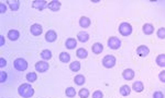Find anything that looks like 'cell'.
<instances>
[{"label": "cell", "instance_id": "1", "mask_svg": "<svg viewBox=\"0 0 165 98\" xmlns=\"http://www.w3.org/2000/svg\"><path fill=\"white\" fill-rule=\"evenodd\" d=\"M18 94L23 98H30L34 95V89L30 84H21L18 87Z\"/></svg>", "mask_w": 165, "mask_h": 98}, {"label": "cell", "instance_id": "2", "mask_svg": "<svg viewBox=\"0 0 165 98\" xmlns=\"http://www.w3.org/2000/svg\"><path fill=\"white\" fill-rule=\"evenodd\" d=\"M132 25L130 23H127V22H123L119 25V33L122 35V36H130L132 34Z\"/></svg>", "mask_w": 165, "mask_h": 98}, {"label": "cell", "instance_id": "3", "mask_svg": "<svg viewBox=\"0 0 165 98\" xmlns=\"http://www.w3.org/2000/svg\"><path fill=\"white\" fill-rule=\"evenodd\" d=\"M13 67L16 68L18 71H26L28 69V62L22 58H18L13 61Z\"/></svg>", "mask_w": 165, "mask_h": 98}, {"label": "cell", "instance_id": "4", "mask_svg": "<svg viewBox=\"0 0 165 98\" xmlns=\"http://www.w3.org/2000/svg\"><path fill=\"white\" fill-rule=\"evenodd\" d=\"M108 47H109L110 49H112V50H117V49H119L121 47V40L118 38V37L116 36H112L110 37L109 39H108Z\"/></svg>", "mask_w": 165, "mask_h": 98}, {"label": "cell", "instance_id": "5", "mask_svg": "<svg viewBox=\"0 0 165 98\" xmlns=\"http://www.w3.org/2000/svg\"><path fill=\"white\" fill-rule=\"evenodd\" d=\"M102 65L105 68H107V69L113 68L116 65V58L113 56H110V54L104 57V59H102Z\"/></svg>", "mask_w": 165, "mask_h": 98}, {"label": "cell", "instance_id": "6", "mask_svg": "<svg viewBox=\"0 0 165 98\" xmlns=\"http://www.w3.org/2000/svg\"><path fill=\"white\" fill-rule=\"evenodd\" d=\"M49 68H50V65L46 61H39L35 63V70L40 73L46 72L47 70H49Z\"/></svg>", "mask_w": 165, "mask_h": 98}, {"label": "cell", "instance_id": "7", "mask_svg": "<svg viewBox=\"0 0 165 98\" xmlns=\"http://www.w3.org/2000/svg\"><path fill=\"white\" fill-rule=\"evenodd\" d=\"M30 32H31V34L33 36H40L43 32V27H42V25L35 23V24H33V25H31Z\"/></svg>", "mask_w": 165, "mask_h": 98}, {"label": "cell", "instance_id": "8", "mask_svg": "<svg viewBox=\"0 0 165 98\" xmlns=\"http://www.w3.org/2000/svg\"><path fill=\"white\" fill-rule=\"evenodd\" d=\"M47 5H49V3H47V1H45V0H35V1L32 2V8L42 11Z\"/></svg>", "mask_w": 165, "mask_h": 98}, {"label": "cell", "instance_id": "9", "mask_svg": "<svg viewBox=\"0 0 165 98\" xmlns=\"http://www.w3.org/2000/svg\"><path fill=\"white\" fill-rule=\"evenodd\" d=\"M136 54H139L140 57H147V54H150L149 47L145 46V45H141V46H139L138 49H136Z\"/></svg>", "mask_w": 165, "mask_h": 98}, {"label": "cell", "instance_id": "10", "mask_svg": "<svg viewBox=\"0 0 165 98\" xmlns=\"http://www.w3.org/2000/svg\"><path fill=\"white\" fill-rule=\"evenodd\" d=\"M45 39L49 43H54L57 39V34H56L55 31H53V30H50V31H47L46 34H45Z\"/></svg>", "mask_w": 165, "mask_h": 98}, {"label": "cell", "instance_id": "11", "mask_svg": "<svg viewBox=\"0 0 165 98\" xmlns=\"http://www.w3.org/2000/svg\"><path fill=\"white\" fill-rule=\"evenodd\" d=\"M134 71L132 69H126L122 72V78L127 81H131L134 79Z\"/></svg>", "mask_w": 165, "mask_h": 98}, {"label": "cell", "instance_id": "12", "mask_svg": "<svg viewBox=\"0 0 165 98\" xmlns=\"http://www.w3.org/2000/svg\"><path fill=\"white\" fill-rule=\"evenodd\" d=\"M61 2L60 1H57V0H53V1H51V2H49V5H47V8L50 9L51 11H54V12H56V11H58L61 9Z\"/></svg>", "mask_w": 165, "mask_h": 98}, {"label": "cell", "instance_id": "13", "mask_svg": "<svg viewBox=\"0 0 165 98\" xmlns=\"http://www.w3.org/2000/svg\"><path fill=\"white\" fill-rule=\"evenodd\" d=\"M142 30H143V33L145 34V35H152L155 31L154 26L151 23H145L143 25V27H142Z\"/></svg>", "mask_w": 165, "mask_h": 98}, {"label": "cell", "instance_id": "14", "mask_svg": "<svg viewBox=\"0 0 165 98\" xmlns=\"http://www.w3.org/2000/svg\"><path fill=\"white\" fill-rule=\"evenodd\" d=\"M90 24H92L90 19L87 18V16H81V18L79 19V25H81V27H83V29H87V27H89Z\"/></svg>", "mask_w": 165, "mask_h": 98}, {"label": "cell", "instance_id": "15", "mask_svg": "<svg viewBox=\"0 0 165 98\" xmlns=\"http://www.w3.org/2000/svg\"><path fill=\"white\" fill-rule=\"evenodd\" d=\"M92 50L95 54H100L104 51V45L100 44V43H95L92 46Z\"/></svg>", "mask_w": 165, "mask_h": 98}, {"label": "cell", "instance_id": "16", "mask_svg": "<svg viewBox=\"0 0 165 98\" xmlns=\"http://www.w3.org/2000/svg\"><path fill=\"white\" fill-rule=\"evenodd\" d=\"M7 37H8L10 40L14 41V40H17L19 37H20V33H19L17 30H10V31L8 32V35H7Z\"/></svg>", "mask_w": 165, "mask_h": 98}, {"label": "cell", "instance_id": "17", "mask_svg": "<svg viewBox=\"0 0 165 98\" xmlns=\"http://www.w3.org/2000/svg\"><path fill=\"white\" fill-rule=\"evenodd\" d=\"M89 34L86 33V32H79L78 34H77V39H78L81 43H87V41L89 40Z\"/></svg>", "mask_w": 165, "mask_h": 98}, {"label": "cell", "instance_id": "18", "mask_svg": "<svg viewBox=\"0 0 165 98\" xmlns=\"http://www.w3.org/2000/svg\"><path fill=\"white\" fill-rule=\"evenodd\" d=\"M132 89H133L134 92H136V93H141V92H143V89H144L143 83H142L141 81H136V82H134L133 85H132Z\"/></svg>", "mask_w": 165, "mask_h": 98}, {"label": "cell", "instance_id": "19", "mask_svg": "<svg viewBox=\"0 0 165 98\" xmlns=\"http://www.w3.org/2000/svg\"><path fill=\"white\" fill-rule=\"evenodd\" d=\"M77 46V40L75 38H68L65 41V47L67 49H74Z\"/></svg>", "mask_w": 165, "mask_h": 98}, {"label": "cell", "instance_id": "20", "mask_svg": "<svg viewBox=\"0 0 165 98\" xmlns=\"http://www.w3.org/2000/svg\"><path fill=\"white\" fill-rule=\"evenodd\" d=\"M8 2L9 8H10L11 11H18L19 7H20V1L18 0H13V1H7Z\"/></svg>", "mask_w": 165, "mask_h": 98}, {"label": "cell", "instance_id": "21", "mask_svg": "<svg viewBox=\"0 0 165 98\" xmlns=\"http://www.w3.org/2000/svg\"><path fill=\"white\" fill-rule=\"evenodd\" d=\"M76 56L79 59H86L87 56H88V51H87L85 48H79V49H77Z\"/></svg>", "mask_w": 165, "mask_h": 98}, {"label": "cell", "instance_id": "22", "mask_svg": "<svg viewBox=\"0 0 165 98\" xmlns=\"http://www.w3.org/2000/svg\"><path fill=\"white\" fill-rule=\"evenodd\" d=\"M40 56L42 57V59L44 60V61H47V60H50L51 58H52V51L49 50V49H44V50H42V52H41Z\"/></svg>", "mask_w": 165, "mask_h": 98}, {"label": "cell", "instance_id": "23", "mask_svg": "<svg viewBox=\"0 0 165 98\" xmlns=\"http://www.w3.org/2000/svg\"><path fill=\"white\" fill-rule=\"evenodd\" d=\"M60 61L63 62V63H68L69 62V60H71V56H69V54H67V52L63 51L60 54Z\"/></svg>", "mask_w": 165, "mask_h": 98}, {"label": "cell", "instance_id": "24", "mask_svg": "<svg viewBox=\"0 0 165 98\" xmlns=\"http://www.w3.org/2000/svg\"><path fill=\"white\" fill-rule=\"evenodd\" d=\"M85 76L84 75H81V74H78L76 75L75 78H74V83L76 84V85H84L85 84Z\"/></svg>", "mask_w": 165, "mask_h": 98}, {"label": "cell", "instance_id": "25", "mask_svg": "<svg viewBox=\"0 0 165 98\" xmlns=\"http://www.w3.org/2000/svg\"><path fill=\"white\" fill-rule=\"evenodd\" d=\"M156 65L159 67H165V54H161L156 57Z\"/></svg>", "mask_w": 165, "mask_h": 98}, {"label": "cell", "instance_id": "26", "mask_svg": "<svg viewBox=\"0 0 165 98\" xmlns=\"http://www.w3.org/2000/svg\"><path fill=\"white\" fill-rule=\"evenodd\" d=\"M131 93V88L128 85H122L120 87V94L121 96H129Z\"/></svg>", "mask_w": 165, "mask_h": 98}, {"label": "cell", "instance_id": "27", "mask_svg": "<svg viewBox=\"0 0 165 98\" xmlns=\"http://www.w3.org/2000/svg\"><path fill=\"white\" fill-rule=\"evenodd\" d=\"M69 69H71V71H73V72H78L79 70H81V62L79 61L72 62L71 65H69Z\"/></svg>", "mask_w": 165, "mask_h": 98}, {"label": "cell", "instance_id": "28", "mask_svg": "<svg viewBox=\"0 0 165 98\" xmlns=\"http://www.w3.org/2000/svg\"><path fill=\"white\" fill-rule=\"evenodd\" d=\"M65 95L67 96L68 98H74L76 96V89L74 87H67L65 89Z\"/></svg>", "mask_w": 165, "mask_h": 98}, {"label": "cell", "instance_id": "29", "mask_svg": "<svg viewBox=\"0 0 165 98\" xmlns=\"http://www.w3.org/2000/svg\"><path fill=\"white\" fill-rule=\"evenodd\" d=\"M26 81H29L30 83H34L37 80V75L35 72H29L26 74Z\"/></svg>", "mask_w": 165, "mask_h": 98}, {"label": "cell", "instance_id": "30", "mask_svg": "<svg viewBox=\"0 0 165 98\" xmlns=\"http://www.w3.org/2000/svg\"><path fill=\"white\" fill-rule=\"evenodd\" d=\"M78 96L81 98H88L89 97V89L87 88H81L78 92Z\"/></svg>", "mask_w": 165, "mask_h": 98}, {"label": "cell", "instance_id": "31", "mask_svg": "<svg viewBox=\"0 0 165 98\" xmlns=\"http://www.w3.org/2000/svg\"><path fill=\"white\" fill-rule=\"evenodd\" d=\"M157 37L160 39H165V27H161V29L157 30L156 32Z\"/></svg>", "mask_w": 165, "mask_h": 98}, {"label": "cell", "instance_id": "32", "mask_svg": "<svg viewBox=\"0 0 165 98\" xmlns=\"http://www.w3.org/2000/svg\"><path fill=\"white\" fill-rule=\"evenodd\" d=\"M104 97V94H102L101 90H95L94 94H92V98H102Z\"/></svg>", "mask_w": 165, "mask_h": 98}, {"label": "cell", "instance_id": "33", "mask_svg": "<svg viewBox=\"0 0 165 98\" xmlns=\"http://www.w3.org/2000/svg\"><path fill=\"white\" fill-rule=\"evenodd\" d=\"M6 80H7V72L1 71V72H0V82L3 83V82H6Z\"/></svg>", "mask_w": 165, "mask_h": 98}, {"label": "cell", "instance_id": "34", "mask_svg": "<svg viewBox=\"0 0 165 98\" xmlns=\"http://www.w3.org/2000/svg\"><path fill=\"white\" fill-rule=\"evenodd\" d=\"M153 98H164V94L160 90H156L154 94H153Z\"/></svg>", "mask_w": 165, "mask_h": 98}, {"label": "cell", "instance_id": "35", "mask_svg": "<svg viewBox=\"0 0 165 98\" xmlns=\"http://www.w3.org/2000/svg\"><path fill=\"white\" fill-rule=\"evenodd\" d=\"M159 79H160L161 82L165 83V70L160 72V74H159Z\"/></svg>", "mask_w": 165, "mask_h": 98}, {"label": "cell", "instance_id": "36", "mask_svg": "<svg viewBox=\"0 0 165 98\" xmlns=\"http://www.w3.org/2000/svg\"><path fill=\"white\" fill-rule=\"evenodd\" d=\"M6 11H7V5H6L3 2H0V12L5 13Z\"/></svg>", "mask_w": 165, "mask_h": 98}, {"label": "cell", "instance_id": "37", "mask_svg": "<svg viewBox=\"0 0 165 98\" xmlns=\"http://www.w3.org/2000/svg\"><path fill=\"white\" fill-rule=\"evenodd\" d=\"M6 65H7V61H6L5 58H0V68L6 67Z\"/></svg>", "mask_w": 165, "mask_h": 98}, {"label": "cell", "instance_id": "38", "mask_svg": "<svg viewBox=\"0 0 165 98\" xmlns=\"http://www.w3.org/2000/svg\"><path fill=\"white\" fill-rule=\"evenodd\" d=\"M3 45H5V37L1 35L0 36V46H3Z\"/></svg>", "mask_w": 165, "mask_h": 98}]
</instances>
